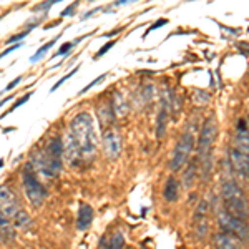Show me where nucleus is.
<instances>
[{"label": "nucleus", "mask_w": 249, "mask_h": 249, "mask_svg": "<svg viewBox=\"0 0 249 249\" xmlns=\"http://www.w3.org/2000/svg\"><path fill=\"white\" fill-rule=\"evenodd\" d=\"M91 221H93V208L90 204L82 203L78 210V216H77V228L80 231H85L87 228H90Z\"/></svg>", "instance_id": "obj_13"}, {"label": "nucleus", "mask_w": 249, "mask_h": 249, "mask_svg": "<svg viewBox=\"0 0 249 249\" xmlns=\"http://www.w3.org/2000/svg\"><path fill=\"white\" fill-rule=\"evenodd\" d=\"M218 223H219V228L223 230V232H228V234L234 236L238 239H243L248 236V224L246 221L243 219H238L234 216H231L228 211H219L218 213Z\"/></svg>", "instance_id": "obj_8"}, {"label": "nucleus", "mask_w": 249, "mask_h": 249, "mask_svg": "<svg viewBox=\"0 0 249 249\" xmlns=\"http://www.w3.org/2000/svg\"><path fill=\"white\" fill-rule=\"evenodd\" d=\"M75 7H77V3H71V5H68L67 9L62 12V17H70V14L75 10Z\"/></svg>", "instance_id": "obj_28"}, {"label": "nucleus", "mask_w": 249, "mask_h": 249, "mask_svg": "<svg viewBox=\"0 0 249 249\" xmlns=\"http://www.w3.org/2000/svg\"><path fill=\"white\" fill-rule=\"evenodd\" d=\"M178 191H179V184L176 181L175 178H168L166 184H164V190H163V196L168 203H175L178 199Z\"/></svg>", "instance_id": "obj_15"}, {"label": "nucleus", "mask_w": 249, "mask_h": 249, "mask_svg": "<svg viewBox=\"0 0 249 249\" xmlns=\"http://www.w3.org/2000/svg\"><path fill=\"white\" fill-rule=\"evenodd\" d=\"M10 100H14V95H9V96H7V98H3L2 102H0V108H2L3 105H5L7 102H10Z\"/></svg>", "instance_id": "obj_30"}, {"label": "nucleus", "mask_w": 249, "mask_h": 249, "mask_svg": "<svg viewBox=\"0 0 249 249\" xmlns=\"http://www.w3.org/2000/svg\"><path fill=\"white\" fill-rule=\"evenodd\" d=\"M164 23H166V20H158V22H156V23H153V25H151V29L150 30H148V32H151V30H155V29H158V27H161V25H164Z\"/></svg>", "instance_id": "obj_29"}, {"label": "nucleus", "mask_w": 249, "mask_h": 249, "mask_svg": "<svg viewBox=\"0 0 249 249\" xmlns=\"http://www.w3.org/2000/svg\"><path fill=\"white\" fill-rule=\"evenodd\" d=\"M58 38H60V35H57V37H55V38H52V40H50V42H47V43H45V45H42V47H40V48H38V50H37V52H35V55H34V57H32V58H30V62H32V63L38 62V60H40V58H42V57H43V53H47V52H48V50H50V48H52V47H53V45H55V42H57V40H58Z\"/></svg>", "instance_id": "obj_17"}, {"label": "nucleus", "mask_w": 249, "mask_h": 249, "mask_svg": "<svg viewBox=\"0 0 249 249\" xmlns=\"http://www.w3.org/2000/svg\"><path fill=\"white\" fill-rule=\"evenodd\" d=\"M60 0H48V2L45 3H40V5H35L34 7V10L37 12V10H47V9H50V7H53L55 3H58Z\"/></svg>", "instance_id": "obj_23"}, {"label": "nucleus", "mask_w": 249, "mask_h": 249, "mask_svg": "<svg viewBox=\"0 0 249 249\" xmlns=\"http://www.w3.org/2000/svg\"><path fill=\"white\" fill-rule=\"evenodd\" d=\"M20 82H22V77H17V78H15V80H12V82L9 83V85H7V88H5V90H7V91L14 90V88H15V87H17V85H18V83H20Z\"/></svg>", "instance_id": "obj_27"}, {"label": "nucleus", "mask_w": 249, "mask_h": 249, "mask_svg": "<svg viewBox=\"0 0 249 249\" xmlns=\"http://www.w3.org/2000/svg\"><path fill=\"white\" fill-rule=\"evenodd\" d=\"M3 168V160H0V170Z\"/></svg>", "instance_id": "obj_31"}, {"label": "nucleus", "mask_w": 249, "mask_h": 249, "mask_svg": "<svg viewBox=\"0 0 249 249\" xmlns=\"http://www.w3.org/2000/svg\"><path fill=\"white\" fill-rule=\"evenodd\" d=\"M231 148L236 151H239V153L249 156V128L244 120H238Z\"/></svg>", "instance_id": "obj_9"}, {"label": "nucleus", "mask_w": 249, "mask_h": 249, "mask_svg": "<svg viewBox=\"0 0 249 249\" xmlns=\"http://www.w3.org/2000/svg\"><path fill=\"white\" fill-rule=\"evenodd\" d=\"M70 135L73 138V142L77 143L80 156L82 158H90L95 155L96 151V133L93 126V118L90 113L83 111L73 116L70 123Z\"/></svg>", "instance_id": "obj_1"}, {"label": "nucleus", "mask_w": 249, "mask_h": 249, "mask_svg": "<svg viewBox=\"0 0 249 249\" xmlns=\"http://www.w3.org/2000/svg\"><path fill=\"white\" fill-rule=\"evenodd\" d=\"M62 155H63V143L60 138H53L48 143L45 151H38L37 158H35V168L37 171L42 173L47 178H53L57 176L63 168L62 163Z\"/></svg>", "instance_id": "obj_4"}, {"label": "nucleus", "mask_w": 249, "mask_h": 249, "mask_svg": "<svg viewBox=\"0 0 249 249\" xmlns=\"http://www.w3.org/2000/svg\"><path fill=\"white\" fill-rule=\"evenodd\" d=\"M18 213V203L9 186H0V224L7 226Z\"/></svg>", "instance_id": "obj_7"}, {"label": "nucleus", "mask_w": 249, "mask_h": 249, "mask_svg": "<svg viewBox=\"0 0 249 249\" xmlns=\"http://www.w3.org/2000/svg\"><path fill=\"white\" fill-rule=\"evenodd\" d=\"M216 142V120L210 116L203 122V126L198 135V161L201 164L203 178L208 179L211 173V160H213V146Z\"/></svg>", "instance_id": "obj_3"}, {"label": "nucleus", "mask_w": 249, "mask_h": 249, "mask_svg": "<svg viewBox=\"0 0 249 249\" xmlns=\"http://www.w3.org/2000/svg\"><path fill=\"white\" fill-rule=\"evenodd\" d=\"M221 198H223L224 211H228L231 216L243 221H248L249 218V203L241 190V186L234 179H226L221 186Z\"/></svg>", "instance_id": "obj_2"}, {"label": "nucleus", "mask_w": 249, "mask_h": 249, "mask_svg": "<svg viewBox=\"0 0 249 249\" xmlns=\"http://www.w3.org/2000/svg\"><path fill=\"white\" fill-rule=\"evenodd\" d=\"M22 47V43H15V45H10L9 48H7V50H3L2 53H0V60H2L3 57H5V55H9L10 52H14V50H17V48H20Z\"/></svg>", "instance_id": "obj_26"}, {"label": "nucleus", "mask_w": 249, "mask_h": 249, "mask_svg": "<svg viewBox=\"0 0 249 249\" xmlns=\"http://www.w3.org/2000/svg\"><path fill=\"white\" fill-rule=\"evenodd\" d=\"M14 224H15V228L29 226V224H30V218H29V214H27L25 211H18V213H17V216H15V218H14Z\"/></svg>", "instance_id": "obj_19"}, {"label": "nucleus", "mask_w": 249, "mask_h": 249, "mask_svg": "<svg viewBox=\"0 0 249 249\" xmlns=\"http://www.w3.org/2000/svg\"><path fill=\"white\" fill-rule=\"evenodd\" d=\"M22 181H23V190H25V195L29 198V201L34 204V206H40L43 203L47 196L45 188L42 186V183L35 178V175L32 173V164L29 163L25 166V173L22 175Z\"/></svg>", "instance_id": "obj_6"}, {"label": "nucleus", "mask_w": 249, "mask_h": 249, "mask_svg": "<svg viewBox=\"0 0 249 249\" xmlns=\"http://www.w3.org/2000/svg\"><path fill=\"white\" fill-rule=\"evenodd\" d=\"M124 248V239L122 236V232H115L111 236V239L108 241V246L107 249H123Z\"/></svg>", "instance_id": "obj_18"}, {"label": "nucleus", "mask_w": 249, "mask_h": 249, "mask_svg": "<svg viewBox=\"0 0 249 249\" xmlns=\"http://www.w3.org/2000/svg\"><path fill=\"white\" fill-rule=\"evenodd\" d=\"M30 96H32V93H25L23 96H20V98L17 100V102H15L14 105H12V107L9 108V110H7L5 113H3V116H5V115H9V113H12V111H15V110H17V108H18L20 105H23V103H27V102H29V100H30Z\"/></svg>", "instance_id": "obj_20"}, {"label": "nucleus", "mask_w": 249, "mask_h": 249, "mask_svg": "<svg viewBox=\"0 0 249 249\" xmlns=\"http://www.w3.org/2000/svg\"><path fill=\"white\" fill-rule=\"evenodd\" d=\"M170 98H168V93L163 95V102H161V110L158 113V118H156V135L158 138H163L164 131H166V124L168 120H170Z\"/></svg>", "instance_id": "obj_12"}, {"label": "nucleus", "mask_w": 249, "mask_h": 249, "mask_svg": "<svg viewBox=\"0 0 249 249\" xmlns=\"http://www.w3.org/2000/svg\"><path fill=\"white\" fill-rule=\"evenodd\" d=\"M105 78H107V73L100 75V77H98V78H95V80H93V82H91V83H90V85H87L85 88H83V90H82V91H80V93H87V91H88V90H90V88H93L95 85H98V83H100V82H103V80H105Z\"/></svg>", "instance_id": "obj_24"}, {"label": "nucleus", "mask_w": 249, "mask_h": 249, "mask_svg": "<svg viewBox=\"0 0 249 249\" xmlns=\"http://www.w3.org/2000/svg\"><path fill=\"white\" fill-rule=\"evenodd\" d=\"M32 32V27H27V30L25 32H20V34H15V35H12V37L7 40V45H12V43H15V42H18V40H23Z\"/></svg>", "instance_id": "obj_21"}, {"label": "nucleus", "mask_w": 249, "mask_h": 249, "mask_svg": "<svg viewBox=\"0 0 249 249\" xmlns=\"http://www.w3.org/2000/svg\"><path fill=\"white\" fill-rule=\"evenodd\" d=\"M195 144H196V130H195V126H193V123H190L186 131L179 136L178 143H176V146H175V151H173V158L170 161V168L173 171L179 170V168H183L184 164L188 163Z\"/></svg>", "instance_id": "obj_5"}, {"label": "nucleus", "mask_w": 249, "mask_h": 249, "mask_svg": "<svg viewBox=\"0 0 249 249\" xmlns=\"http://www.w3.org/2000/svg\"><path fill=\"white\" fill-rule=\"evenodd\" d=\"M113 45H115V42H108L105 47H102V48H100V50H98V53L95 55V58H100V57H103V55H105L107 52L110 50V48L113 47Z\"/></svg>", "instance_id": "obj_25"}, {"label": "nucleus", "mask_w": 249, "mask_h": 249, "mask_svg": "<svg viewBox=\"0 0 249 249\" xmlns=\"http://www.w3.org/2000/svg\"><path fill=\"white\" fill-rule=\"evenodd\" d=\"M103 148L105 153L110 156L111 160L118 158L120 151H122V138L116 130H107L103 133Z\"/></svg>", "instance_id": "obj_10"}, {"label": "nucleus", "mask_w": 249, "mask_h": 249, "mask_svg": "<svg viewBox=\"0 0 249 249\" xmlns=\"http://www.w3.org/2000/svg\"><path fill=\"white\" fill-rule=\"evenodd\" d=\"M115 111H113V105L111 102H105L103 105L98 107V118H100V123L102 126H110L115 120Z\"/></svg>", "instance_id": "obj_14"}, {"label": "nucleus", "mask_w": 249, "mask_h": 249, "mask_svg": "<svg viewBox=\"0 0 249 249\" xmlns=\"http://www.w3.org/2000/svg\"><path fill=\"white\" fill-rule=\"evenodd\" d=\"M230 163L232 166V171L238 173L241 178H249V156L243 155L236 150H230Z\"/></svg>", "instance_id": "obj_11"}, {"label": "nucleus", "mask_w": 249, "mask_h": 249, "mask_svg": "<svg viewBox=\"0 0 249 249\" xmlns=\"http://www.w3.org/2000/svg\"><path fill=\"white\" fill-rule=\"evenodd\" d=\"M111 105H113V111L116 116H124L128 113V110H130V105H128V102L124 100V96L122 93H113V102H111Z\"/></svg>", "instance_id": "obj_16"}, {"label": "nucleus", "mask_w": 249, "mask_h": 249, "mask_svg": "<svg viewBox=\"0 0 249 249\" xmlns=\"http://www.w3.org/2000/svg\"><path fill=\"white\" fill-rule=\"evenodd\" d=\"M78 68H80V65H77V67H75V68H73V70H71V71H68V73L65 75V77H62V78H60L58 82L55 83L53 87H52V91H55V90H57V88H60V87H62L63 83H65L68 78H70V77H73V75H75V73H77V71H78Z\"/></svg>", "instance_id": "obj_22"}]
</instances>
